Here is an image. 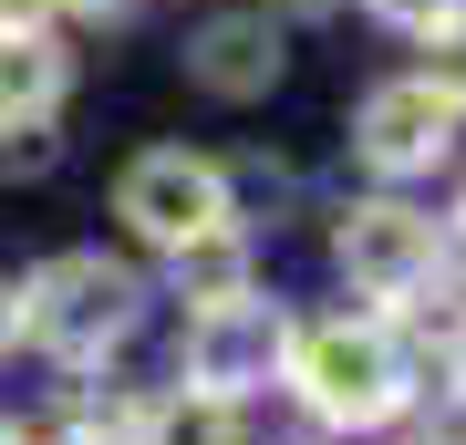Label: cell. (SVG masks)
<instances>
[{
  "label": "cell",
  "mask_w": 466,
  "mask_h": 445,
  "mask_svg": "<svg viewBox=\"0 0 466 445\" xmlns=\"http://www.w3.org/2000/svg\"><path fill=\"white\" fill-rule=\"evenodd\" d=\"M290 394L321 414V425H394L404 414V394H415V383H404V352H394V331L383 321H311V331H290Z\"/></svg>",
  "instance_id": "cell-1"
},
{
  "label": "cell",
  "mask_w": 466,
  "mask_h": 445,
  "mask_svg": "<svg viewBox=\"0 0 466 445\" xmlns=\"http://www.w3.org/2000/svg\"><path fill=\"white\" fill-rule=\"evenodd\" d=\"M135 269L104 259V248H63V259L32 269V290H21V331H32L42 352H63V363H94V352H115L135 331Z\"/></svg>",
  "instance_id": "cell-2"
},
{
  "label": "cell",
  "mask_w": 466,
  "mask_h": 445,
  "mask_svg": "<svg viewBox=\"0 0 466 445\" xmlns=\"http://www.w3.org/2000/svg\"><path fill=\"white\" fill-rule=\"evenodd\" d=\"M115 207H125V228L146 238V248H167V259H177L187 238L228 228V177H218L208 156H187V146H156V156H135V166H125Z\"/></svg>",
  "instance_id": "cell-3"
},
{
  "label": "cell",
  "mask_w": 466,
  "mask_h": 445,
  "mask_svg": "<svg viewBox=\"0 0 466 445\" xmlns=\"http://www.w3.org/2000/svg\"><path fill=\"white\" fill-rule=\"evenodd\" d=\"M342 269H352V290H373V300H415L435 280V259H446V238H435V217L425 207H404V197H363L342 217Z\"/></svg>",
  "instance_id": "cell-4"
},
{
  "label": "cell",
  "mask_w": 466,
  "mask_h": 445,
  "mask_svg": "<svg viewBox=\"0 0 466 445\" xmlns=\"http://www.w3.org/2000/svg\"><path fill=\"white\" fill-rule=\"evenodd\" d=\"M352 146H363L373 177H425V166H446V156H456V104L435 94L425 73L373 83L363 115H352Z\"/></svg>",
  "instance_id": "cell-5"
},
{
  "label": "cell",
  "mask_w": 466,
  "mask_h": 445,
  "mask_svg": "<svg viewBox=\"0 0 466 445\" xmlns=\"http://www.w3.org/2000/svg\"><path fill=\"white\" fill-rule=\"evenodd\" d=\"M290 352V331L269 300H218V311H187V383L198 394H249V383H269V363Z\"/></svg>",
  "instance_id": "cell-6"
},
{
  "label": "cell",
  "mask_w": 466,
  "mask_h": 445,
  "mask_svg": "<svg viewBox=\"0 0 466 445\" xmlns=\"http://www.w3.org/2000/svg\"><path fill=\"white\" fill-rule=\"evenodd\" d=\"M269 73H280V32H269V11H238V21H208L198 32V83L228 104L269 94Z\"/></svg>",
  "instance_id": "cell-7"
},
{
  "label": "cell",
  "mask_w": 466,
  "mask_h": 445,
  "mask_svg": "<svg viewBox=\"0 0 466 445\" xmlns=\"http://www.w3.org/2000/svg\"><path fill=\"white\" fill-rule=\"evenodd\" d=\"M52 104H63V52H52V32H0V135L42 125Z\"/></svg>",
  "instance_id": "cell-8"
},
{
  "label": "cell",
  "mask_w": 466,
  "mask_h": 445,
  "mask_svg": "<svg viewBox=\"0 0 466 445\" xmlns=\"http://www.w3.org/2000/svg\"><path fill=\"white\" fill-rule=\"evenodd\" d=\"M135 445H249V425H238V394H198V383H177L167 404H146Z\"/></svg>",
  "instance_id": "cell-9"
},
{
  "label": "cell",
  "mask_w": 466,
  "mask_h": 445,
  "mask_svg": "<svg viewBox=\"0 0 466 445\" xmlns=\"http://www.w3.org/2000/svg\"><path fill=\"white\" fill-rule=\"evenodd\" d=\"M177 290L187 311H218V300H249V248H238V228H208L177 248Z\"/></svg>",
  "instance_id": "cell-10"
},
{
  "label": "cell",
  "mask_w": 466,
  "mask_h": 445,
  "mask_svg": "<svg viewBox=\"0 0 466 445\" xmlns=\"http://www.w3.org/2000/svg\"><path fill=\"white\" fill-rule=\"evenodd\" d=\"M425 42H435V52H425V83L456 104V115H466V11H456V21H435Z\"/></svg>",
  "instance_id": "cell-11"
},
{
  "label": "cell",
  "mask_w": 466,
  "mask_h": 445,
  "mask_svg": "<svg viewBox=\"0 0 466 445\" xmlns=\"http://www.w3.org/2000/svg\"><path fill=\"white\" fill-rule=\"evenodd\" d=\"M456 11L466 0H373V21H394V32H415V42L435 32V21H456Z\"/></svg>",
  "instance_id": "cell-12"
},
{
  "label": "cell",
  "mask_w": 466,
  "mask_h": 445,
  "mask_svg": "<svg viewBox=\"0 0 466 445\" xmlns=\"http://www.w3.org/2000/svg\"><path fill=\"white\" fill-rule=\"evenodd\" d=\"M52 11H63V0H0V32H42Z\"/></svg>",
  "instance_id": "cell-13"
},
{
  "label": "cell",
  "mask_w": 466,
  "mask_h": 445,
  "mask_svg": "<svg viewBox=\"0 0 466 445\" xmlns=\"http://www.w3.org/2000/svg\"><path fill=\"white\" fill-rule=\"evenodd\" d=\"M52 445H135V425H63Z\"/></svg>",
  "instance_id": "cell-14"
},
{
  "label": "cell",
  "mask_w": 466,
  "mask_h": 445,
  "mask_svg": "<svg viewBox=\"0 0 466 445\" xmlns=\"http://www.w3.org/2000/svg\"><path fill=\"white\" fill-rule=\"evenodd\" d=\"M11 342H21V290L0 280V352H11Z\"/></svg>",
  "instance_id": "cell-15"
},
{
  "label": "cell",
  "mask_w": 466,
  "mask_h": 445,
  "mask_svg": "<svg viewBox=\"0 0 466 445\" xmlns=\"http://www.w3.org/2000/svg\"><path fill=\"white\" fill-rule=\"evenodd\" d=\"M0 445H32V435H21V425H0Z\"/></svg>",
  "instance_id": "cell-16"
},
{
  "label": "cell",
  "mask_w": 466,
  "mask_h": 445,
  "mask_svg": "<svg viewBox=\"0 0 466 445\" xmlns=\"http://www.w3.org/2000/svg\"><path fill=\"white\" fill-rule=\"evenodd\" d=\"M456 248H466V197H456Z\"/></svg>",
  "instance_id": "cell-17"
},
{
  "label": "cell",
  "mask_w": 466,
  "mask_h": 445,
  "mask_svg": "<svg viewBox=\"0 0 466 445\" xmlns=\"http://www.w3.org/2000/svg\"><path fill=\"white\" fill-rule=\"evenodd\" d=\"M456 342H466V300H456Z\"/></svg>",
  "instance_id": "cell-18"
},
{
  "label": "cell",
  "mask_w": 466,
  "mask_h": 445,
  "mask_svg": "<svg viewBox=\"0 0 466 445\" xmlns=\"http://www.w3.org/2000/svg\"><path fill=\"white\" fill-rule=\"evenodd\" d=\"M425 445H466V435H425Z\"/></svg>",
  "instance_id": "cell-19"
},
{
  "label": "cell",
  "mask_w": 466,
  "mask_h": 445,
  "mask_svg": "<svg viewBox=\"0 0 466 445\" xmlns=\"http://www.w3.org/2000/svg\"><path fill=\"white\" fill-rule=\"evenodd\" d=\"M300 11H332V0H300Z\"/></svg>",
  "instance_id": "cell-20"
}]
</instances>
